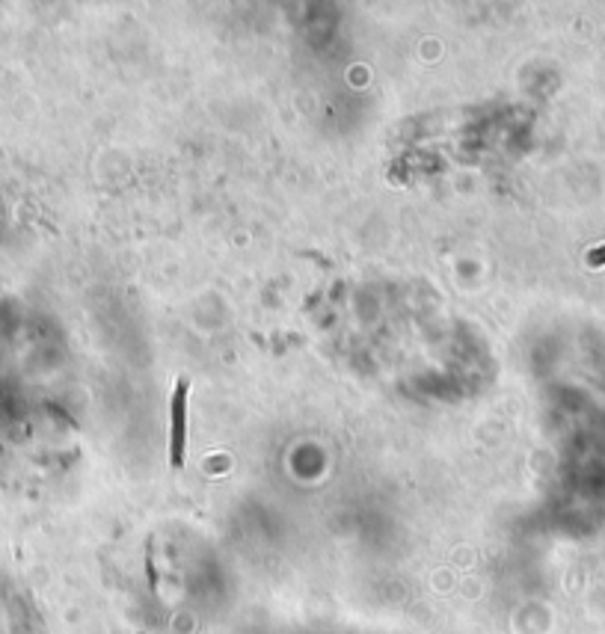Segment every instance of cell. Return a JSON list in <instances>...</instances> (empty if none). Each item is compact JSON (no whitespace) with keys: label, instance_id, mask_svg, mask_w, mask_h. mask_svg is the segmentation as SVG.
Instances as JSON below:
<instances>
[{"label":"cell","instance_id":"obj_1","mask_svg":"<svg viewBox=\"0 0 605 634\" xmlns=\"http://www.w3.org/2000/svg\"><path fill=\"white\" fill-rule=\"evenodd\" d=\"M187 380H178V389L173 394V442H169V459L173 468L184 466V450H187Z\"/></svg>","mask_w":605,"mask_h":634}]
</instances>
